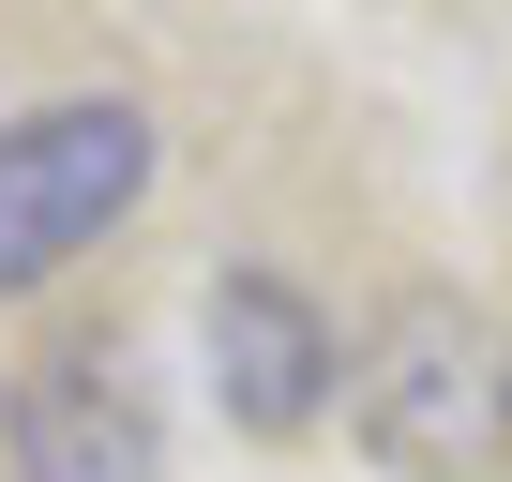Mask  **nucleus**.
<instances>
[{"mask_svg":"<svg viewBox=\"0 0 512 482\" xmlns=\"http://www.w3.org/2000/svg\"><path fill=\"white\" fill-rule=\"evenodd\" d=\"M347 422L392 482H512V332L467 287L377 302V332L347 362Z\"/></svg>","mask_w":512,"mask_h":482,"instance_id":"1","label":"nucleus"},{"mask_svg":"<svg viewBox=\"0 0 512 482\" xmlns=\"http://www.w3.org/2000/svg\"><path fill=\"white\" fill-rule=\"evenodd\" d=\"M151 106L136 91H61V106H16L0 121V302L61 287L91 241L151 196Z\"/></svg>","mask_w":512,"mask_h":482,"instance_id":"2","label":"nucleus"},{"mask_svg":"<svg viewBox=\"0 0 512 482\" xmlns=\"http://www.w3.org/2000/svg\"><path fill=\"white\" fill-rule=\"evenodd\" d=\"M196 332H211V392H226L241 437H302V422L347 392V347H332L317 287L272 272V257H226L211 302H196Z\"/></svg>","mask_w":512,"mask_h":482,"instance_id":"3","label":"nucleus"},{"mask_svg":"<svg viewBox=\"0 0 512 482\" xmlns=\"http://www.w3.org/2000/svg\"><path fill=\"white\" fill-rule=\"evenodd\" d=\"M0 452H16V482H151L166 422H151V392H136L121 347H46L16 392H0Z\"/></svg>","mask_w":512,"mask_h":482,"instance_id":"4","label":"nucleus"}]
</instances>
